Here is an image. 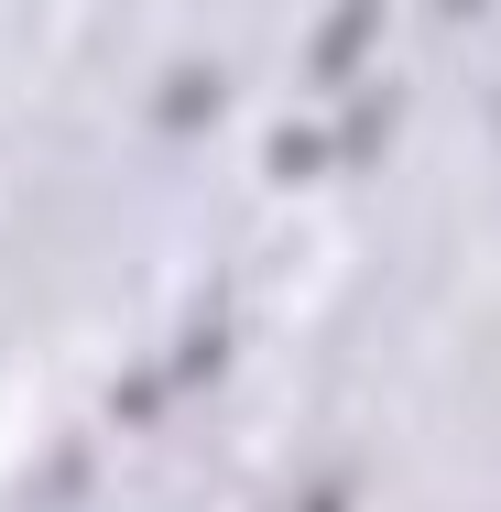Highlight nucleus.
<instances>
[{"mask_svg":"<svg viewBox=\"0 0 501 512\" xmlns=\"http://www.w3.org/2000/svg\"><path fill=\"white\" fill-rule=\"evenodd\" d=\"M371 22H382V0H338V11H327V33H316V66H305V77H316V88H338V77L360 66Z\"/></svg>","mask_w":501,"mask_h":512,"instance_id":"1","label":"nucleus"}]
</instances>
